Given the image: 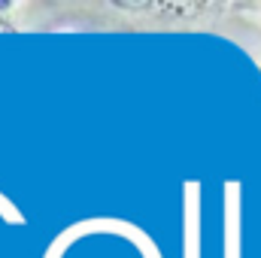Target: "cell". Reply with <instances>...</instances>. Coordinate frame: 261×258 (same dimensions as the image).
Listing matches in <instances>:
<instances>
[{
  "label": "cell",
  "mask_w": 261,
  "mask_h": 258,
  "mask_svg": "<svg viewBox=\"0 0 261 258\" xmlns=\"http://www.w3.org/2000/svg\"><path fill=\"white\" fill-rule=\"evenodd\" d=\"M225 258H243V186L225 183Z\"/></svg>",
  "instance_id": "cell-1"
},
{
  "label": "cell",
  "mask_w": 261,
  "mask_h": 258,
  "mask_svg": "<svg viewBox=\"0 0 261 258\" xmlns=\"http://www.w3.org/2000/svg\"><path fill=\"white\" fill-rule=\"evenodd\" d=\"M186 258H200V186L186 183Z\"/></svg>",
  "instance_id": "cell-2"
}]
</instances>
